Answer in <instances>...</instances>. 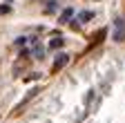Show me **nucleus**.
Instances as JSON below:
<instances>
[{
	"instance_id": "423d86ee",
	"label": "nucleus",
	"mask_w": 125,
	"mask_h": 123,
	"mask_svg": "<svg viewBox=\"0 0 125 123\" xmlns=\"http://www.w3.org/2000/svg\"><path fill=\"white\" fill-rule=\"evenodd\" d=\"M45 11H49V13H52V11H56V2H54V0H49V5L45 7Z\"/></svg>"
},
{
	"instance_id": "7ed1b4c3",
	"label": "nucleus",
	"mask_w": 125,
	"mask_h": 123,
	"mask_svg": "<svg viewBox=\"0 0 125 123\" xmlns=\"http://www.w3.org/2000/svg\"><path fill=\"white\" fill-rule=\"evenodd\" d=\"M65 45V38H60V36H54L52 40H49V49H58V47H62Z\"/></svg>"
},
{
	"instance_id": "39448f33",
	"label": "nucleus",
	"mask_w": 125,
	"mask_h": 123,
	"mask_svg": "<svg viewBox=\"0 0 125 123\" xmlns=\"http://www.w3.org/2000/svg\"><path fill=\"white\" fill-rule=\"evenodd\" d=\"M72 16H74V9H65V11L60 13V22H67Z\"/></svg>"
},
{
	"instance_id": "0eeeda50",
	"label": "nucleus",
	"mask_w": 125,
	"mask_h": 123,
	"mask_svg": "<svg viewBox=\"0 0 125 123\" xmlns=\"http://www.w3.org/2000/svg\"><path fill=\"white\" fill-rule=\"evenodd\" d=\"M9 11V5H0V13H7Z\"/></svg>"
},
{
	"instance_id": "f03ea898",
	"label": "nucleus",
	"mask_w": 125,
	"mask_h": 123,
	"mask_svg": "<svg viewBox=\"0 0 125 123\" xmlns=\"http://www.w3.org/2000/svg\"><path fill=\"white\" fill-rule=\"evenodd\" d=\"M67 63H69V56H67V54H58L56 60H54V65H52V72H60Z\"/></svg>"
},
{
	"instance_id": "20e7f679",
	"label": "nucleus",
	"mask_w": 125,
	"mask_h": 123,
	"mask_svg": "<svg viewBox=\"0 0 125 123\" xmlns=\"http://www.w3.org/2000/svg\"><path fill=\"white\" fill-rule=\"evenodd\" d=\"M76 18H78V22H89V20L94 18V11H81Z\"/></svg>"
},
{
	"instance_id": "f257e3e1",
	"label": "nucleus",
	"mask_w": 125,
	"mask_h": 123,
	"mask_svg": "<svg viewBox=\"0 0 125 123\" xmlns=\"http://www.w3.org/2000/svg\"><path fill=\"white\" fill-rule=\"evenodd\" d=\"M114 27H116V29H114V38H116V40H123V38H125V20H123V18H116V20H114Z\"/></svg>"
}]
</instances>
